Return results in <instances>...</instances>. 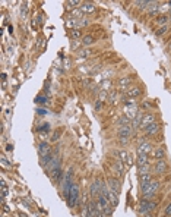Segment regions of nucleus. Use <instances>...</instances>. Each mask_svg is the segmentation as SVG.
<instances>
[{
  "mask_svg": "<svg viewBox=\"0 0 171 217\" xmlns=\"http://www.w3.org/2000/svg\"><path fill=\"white\" fill-rule=\"evenodd\" d=\"M66 5H68L69 9H75L76 6H79L80 5V2H78V0H70V2H68Z\"/></svg>",
  "mask_w": 171,
  "mask_h": 217,
  "instance_id": "nucleus-32",
  "label": "nucleus"
},
{
  "mask_svg": "<svg viewBox=\"0 0 171 217\" xmlns=\"http://www.w3.org/2000/svg\"><path fill=\"white\" fill-rule=\"evenodd\" d=\"M123 161H120V160H117L116 161V167H117V173H118V176H122L123 175Z\"/></svg>",
  "mask_w": 171,
  "mask_h": 217,
  "instance_id": "nucleus-30",
  "label": "nucleus"
},
{
  "mask_svg": "<svg viewBox=\"0 0 171 217\" xmlns=\"http://www.w3.org/2000/svg\"><path fill=\"white\" fill-rule=\"evenodd\" d=\"M139 181H140V185H142V183H146V182H151V181H152V176H151V173L139 175Z\"/></svg>",
  "mask_w": 171,
  "mask_h": 217,
  "instance_id": "nucleus-22",
  "label": "nucleus"
},
{
  "mask_svg": "<svg viewBox=\"0 0 171 217\" xmlns=\"http://www.w3.org/2000/svg\"><path fill=\"white\" fill-rule=\"evenodd\" d=\"M97 95H98V100H100V101H104V100H107V98H108V97H107V92L103 91V90H100Z\"/></svg>",
  "mask_w": 171,
  "mask_h": 217,
  "instance_id": "nucleus-34",
  "label": "nucleus"
},
{
  "mask_svg": "<svg viewBox=\"0 0 171 217\" xmlns=\"http://www.w3.org/2000/svg\"><path fill=\"white\" fill-rule=\"evenodd\" d=\"M37 113H38V114H47L48 112H47V109H38V110H37Z\"/></svg>",
  "mask_w": 171,
  "mask_h": 217,
  "instance_id": "nucleus-42",
  "label": "nucleus"
},
{
  "mask_svg": "<svg viewBox=\"0 0 171 217\" xmlns=\"http://www.w3.org/2000/svg\"><path fill=\"white\" fill-rule=\"evenodd\" d=\"M160 11V6H158V3H155V2H151V5H149V13H155V12Z\"/></svg>",
  "mask_w": 171,
  "mask_h": 217,
  "instance_id": "nucleus-28",
  "label": "nucleus"
},
{
  "mask_svg": "<svg viewBox=\"0 0 171 217\" xmlns=\"http://www.w3.org/2000/svg\"><path fill=\"white\" fill-rule=\"evenodd\" d=\"M167 22H168V16H167V15H160V16L157 18V23H158L160 26L167 25Z\"/></svg>",
  "mask_w": 171,
  "mask_h": 217,
  "instance_id": "nucleus-24",
  "label": "nucleus"
},
{
  "mask_svg": "<svg viewBox=\"0 0 171 217\" xmlns=\"http://www.w3.org/2000/svg\"><path fill=\"white\" fill-rule=\"evenodd\" d=\"M97 206H98V210H100V211H103L105 216L111 214L113 206H111V203H110V200H108V197H107V195L100 194V197H98V201H97Z\"/></svg>",
  "mask_w": 171,
  "mask_h": 217,
  "instance_id": "nucleus-2",
  "label": "nucleus"
},
{
  "mask_svg": "<svg viewBox=\"0 0 171 217\" xmlns=\"http://www.w3.org/2000/svg\"><path fill=\"white\" fill-rule=\"evenodd\" d=\"M140 125H142V116H140V114H137L136 117L133 119V123H132V126H133V129H137Z\"/></svg>",
  "mask_w": 171,
  "mask_h": 217,
  "instance_id": "nucleus-27",
  "label": "nucleus"
},
{
  "mask_svg": "<svg viewBox=\"0 0 171 217\" xmlns=\"http://www.w3.org/2000/svg\"><path fill=\"white\" fill-rule=\"evenodd\" d=\"M165 214H167V216H171V203L167 206V208H165Z\"/></svg>",
  "mask_w": 171,
  "mask_h": 217,
  "instance_id": "nucleus-41",
  "label": "nucleus"
},
{
  "mask_svg": "<svg viewBox=\"0 0 171 217\" xmlns=\"http://www.w3.org/2000/svg\"><path fill=\"white\" fill-rule=\"evenodd\" d=\"M130 134H132L130 126H122V128H118V138H129Z\"/></svg>",
  "mask_w": 171,
  "mask_h": 217,
  "instance_id": "nucleus-13",
  "label": "nucleus"
},
{
  "mask_svg": "<svg viewBox=\"0 0 171 217\" xmlns=\"http://www.w3.org/2000/svg\"><path fill=\"white\" fill-rule=\"evenodd\" d=\"M155 122V116L152 113H146L145 116H142V125H140V128L142 129H145V128H148L151 123H154Z\"/></svg>",
  "mask_w": 171,
  "mask_h": 217,
  "instance_id": "nucleus-7",
  "label": "nucleus"
},
{
  "mask_svg": "<svg viewBox=\"0 0 171 217\" xmlns=\"http://www.w3.org/2000/svg\"><path fill=\"white\" fill-rule=\"evenodd\" d=\"M149 156L148 154H137V167L139 166H148Z\"/></svg>",
  "mask_w": 171,
  "mask_h": 217,
  "instance_id": "nucleus-16",
  "label": "nucleus"
},
{
  "mask_svg": "<svg viewBox=\"0 0 171 217\" xmlns=\"http://www.w3.org/2000/svg\"><path fill=\"white\" fill-rule=\"evenodd\" d=\"M21 12H22L23 16L26 15V3H23V6H22V9H21Z\"/></svg>",
  "mask_w": 171,
  "mask_h": 217,
  "instance_id": "nucleus-45",
  "label": "nucleus"
},
{
  "mask_svg": "<svg viewBox=\"0 0 171 217\" xmlns=\"http://www.w3.org/2000/svg\"><path fill=\"white\" fill-rule=\"evenodd\" d=\"M140 188H142V192H143V200H149V198H152L154 195L158 192V189H160V182L155 181V179H152L151 182L142 183Z\"/></svg>",
  "mask_w": 171,
  "mask_h": 217,
  "instance_id": "nucleus-1",
  "label": "nucleus"
},
{
  "mask_svg": "<svg viewBox=\"0 0 171 217\" xmlns=\"http://www.w3.org/2000/svg\"><path fill=\"white\" fill-rule=\"evenodd\" d=\"M80 11L85 12V13H92V12L95 11V6H94V3H83V5H80Z\"/></svg>",
  "mask_w": 171,
  "mask_h": 217,
  "instance_id": "nucleus-18",
  "label": "nucleus"
},
{
  "mask_svg": "<svg viewBox=\"0 0 171 217\" xmlns=\"http://www.w3.org/2000/svg\"><path fill=\"white\" fill-rule=\"evenodd\" d=\"M92 43H94V38H92L91 35H86V37H83V40H82V44H83V46H91Z\"/></svg>",
  "mask_w": 171,
  "mask_h": 217,
  "instance_id": "nucleus-29",
  "label": "nucleus"
},
{
  "mask_svg": "<svg viewBox=\"0 0 171 217\" xmlns=\"http://www.w3.org/2000/svg\"><path fill=\"white\" fill-rule=\"evenodd\" d=\"M8 195V185L4 181H2V198L4 200V197Z\"/></svg>",
  "mask_w": 171,
  "mask_h": 217,
  "instance_id": "nucleus-33",
  "label": "nucleus"
},
{
  "mask_svg": "<svg viewBox=\"0 0 171 217\" xmlns=\"http://www.w3.org/2000/svg\"><path fill=\"white\" fill-rule=\"evenodd\" d=\"M135 3L137 5V8H139V9H145L146 6H149V5H151V2H135Z\"/></svg>",
  "mask_w": 171,
  "mask_h": 217,
  "instance_id": "nucleus-36",
  "label": "nucleus"
},
{
  "mask_svg": "<svg viewBox=\"0 0 171 217\" xmlns=\"http://www.w3.org/2000/svg\"><path fill=\"white\" fill-rule=\"evenodd\" d=\"M70 37L72 38H80V29H72L70 31Z\"/></svg>",
  "mask_w": 171,
  "mask_h": 217,
  "instance_id": "nucleus-37",
  "label": "nucleus"
},
{
  "mask_svg": "<svg viewBox=\"0 0 171 217\" xmlns=\"http://www.w3.org/2000/svg\"><path fill=\"white\" fill-rule=\"evenodd\" d=\"M124 116L129 119H135L137 116V106H127L124 109Z\"/></svg>",
  "mask_w": 171,
  "mask_h": 217,
  "instance_id": "nucleus-10",
  "label": "nucleus"
},
{
  "mask_svg": "<svg viewBox=\"0 0 171 217\" xmlns=\"http://www.w3.org/2000/svg\"><path fill=\"white\" fill-rule=\"evenodd\" d=\"M78 201H79V188H78V185H73L68 195V206L73 208V207H76Z\"/></svg>",
  "mask_w": 171,
  "mask_h": 217,
  "instance_id": "nucleus-3",
  "label": "nucleus"
},
{
  "mask_svg": "<svg viewBox=\"0 0 171 217\" xmlns=\"http://www.w3.org/2000/svg\"><path fill=\"white\" fill-rule=\"evenodd\" d=\"M130 82H132V79H130L129 76H122V78L118 79V87H120L122 90H126V91H127Z\"/></svg>",
  "mask_w": 171,
  "mask_h": 217,
  "instance_id": "nucleus-12",
  "label": "nucleus"
},
{
  "mask_svg": "<svg viewBox=\"0 0 171 217\" xmlns=\"http://www.w3.org/2000/svg\"><path fill=\"white\" fill-rule=\"evenodd\" d=\"M155 208H157V203L149 201V200H142L140 204H139V213L148 214V213H151L152 210H155Z\"/></svg>",
  "mask_w": 171,
  "mask_h": 217,
  "instance_id": "nucleus-4",
  "label": "nucleus"
},
{
  "mask_svg": "<svg viewBox=\"0 0 171 217\" xmlns=\"http://www.w3.org/2000/svg\"><path fill=\"white\" fill-rule=\"evenodd\" d=\"M139 94H140V88L139 87H132V88H129L126 91V95L129 98H136V97H139Z\"/></svg>",
  "mask_w": 171,
  "mask_h": 217,
  "instance_id": "nucleus-14",
  "label": "nucleus"
},
{
  "mask_svg": "<svg viewBox=\"0 0 171 217\" xmlns=\"http://www.w3.org/2000/svg\"><path fill=\"white\" fill-rule=\"evenodd\" d=\"M143 217H152V216H151V214H145V216H143Z\"/></svg>",
  "mask_w": 171,
  "mask_h": 217,
  "instance_id": "nucleus-47",
  "label": "nucleus"
},
{
  "mask_svg": "<svg viewBox=\"0 0 171 217\" xmlns=\"http://www.w3.org/2000/svg\"><path fill=\"white\" fill-rule=\"evenodd\" d=\"M158 131H160V125H158V122H154V123H151L148 128H145L146 135H155V134H158Z\"/></svg>",
  "mask_w": 171,
  "mask_h": 217,
  "instance_id": "nucleus-11",
  "label": "nucleus"
},
{
  "mask_svg": "<svg viewBox=\"0 0 171 217\" xmlns=\"http://www.w3.org/2000/svg\"><path fill=\"white\" fill-rule=\"evenodd\" d=\"M48 129H50V125H48V123H46V125L38 126V128H37V131H38V132H41V131H48Z\"/></svg>",
  "mask_w": 171,
  "mask_h": 217,
  "instance_id": "nucleus-40",
  "label": "nucleus"
},
{
  "mask_svg": "<svg viewBox=\"0 0 171 217\" xmlns=\"http://www.w3.org/2000/svg\"><path fill=\"white\" fill-rule=\"evenodd\" d=\"M50 175H51V178H53L54 181H60V179H62V169L58 167V169H56L54 172H51Z\"/></svg>",
  "mask_w": 171,
  "mask_h": 217,
  "instance_id": "nucleus-26",
  "label": "nucleus"
},
{
  "mask_svg": "<svg viewBox=\"0 0 171 217\" xmlns=\"http://www.w3.org/2000/svg\"><path fill=\"white\" fill-rule=\"evenodd\" d=\"M168 169V166H167V163L164 160H160L155 163V167H154V172L157 173V175H162V173H165Z\"/></svg>",
  "mask_w": 171,
  "mask_h": 217,
  "instance_id": "nucleus-9",
  "label": "nucleus"
},
{
  "mask_svg": "<svg viewBox=\"0 0 171 217\" xmlns=\"http://www.w3.org/2000/svg\"><path fill=\"white\" fill-rule=\"evenodd\" d=\"M117 123H118V128H122V126H129L130 125V119L126 117V116H122V117L117 120Z\"/></svg>",
  "mask_w": 171,
  "mask_h": 217,
  "instance_id": "nucleus-23",
  "label": "nucleus"
},
{
  "mask_svg": "<svg viewBox=\"0 0 171 217\" xmlns=\"http://www.w3.org/2000/svg\"><path fill=\"white\" fill-rule=\"evenodd\" d=\"M103 185L104 183L101 182V181H95V182H92L91 189H89V195H91V197H100Z\"/></svg>",
  "mask_w": 171,
  "mask_h": 217,
  "instance_id": "nucleus-5",
  "label": "nucleus"
},
{
  "mask_svg": "<svg viewBox=\"0 0 171 217\" xmlns=\"http://www.w3.org/2000/svg\"><path fill=\"white\" fill-rule=\"evenodd\" d=\"M152 153V145L151 142H146V141H140L139 147H137V154H151Z\"/></svg>",
  "mask_w": 171,
  "mask_h": 217,
  "instance_id": "nucleus-6",
  "label": "nucleus"
},
{
  "mask_svg": "<svg viewBox=\"0 0 171 217\" xmlns=\"http://www.w3.org/2000/svg\"><path fill=\"white\" fill-rule=\"evenodd\" d=\"M38 154H40L41 157H47V156H50V154H51V147H50L47 142H41L40 147H38Z\"/></svg>",
  "mask_w": 171,
  "mask_h": 217,
  "instance_id": "nucleus-8",
  "label": "nucleus"
},
{
  "mask_svg": "<svg viewBox=\"0 0 171 217\" xmlns=\"http://www.w3.org/2000/svg\"><path fill=\"white\" fill-rule=\"evenodd\" d=\"M137 170H139V175H143V173H151V167L148 166H139L137 167Z\"/></svg>",
  "mask_w": 171,
  "mask_h": 217,
  "instance_id": "nucleus-31",
  "label": "nucleus"
},
{
  "mask_svg": "<svg viewBox=\"0 0 171 217\" xmlns=\"http://www.w3.org/2000/svg\"><path fill=\"white\" fill-rule=\"evenodd\" d=\"M117 194L118 192H116L113 189H108V200H110V203H111L113 207H116V204H117Z\"/></svg>",
  "mask_w": 171,
  "mask_h": 217,
  "instance_id": "nucleus-19",
  "label": "nucleus"
},
{
  "mask_svg": "<svg viewBox=\"0 0 171 217\" xmlns=\"http://www.w3.org/2000/svg\"><path fill=\"white\" fill-rule=\"evenodd\" d=\"M2 164H3V166H10V164L8 163V160H6V157H2Z\"/></svg>",
  "mask_w": 171,
  "mask_h": 217,
  "instance_id": "nucleus-44",
  "label": "nucleus"
},
{
  "mask_svg": "<svg viewBox=\"0 0 171 217\" xmlns=\"http://www.w3.org/2000/svg\"><path fill=\"white\" fill-rule=\"evenodd\" d=\"M117 101H118V92H117V91H111V92H110V95H108V103L111 104V106H114Z\"/></svg>",
  "mask_w": 171,
  "mask_h": 217,
  "instance_id": "nucleus-21",
  "label": "nucleus"
},
{
  "mask_svg": "<svg viewBox=\"0 0 171 217\" xmlns=\"http://www.w3.org/2000/svg\"><path fill=\"white\" fill-rule=\"evenodd\" d=\"M154 159H155L157 161L164 160V159H165V150L162 148V147L155 148V151H154Z\"/></svg>",
  "mask_w": 171,
  "mask_h": 217,
  "instance_id": "nucleus-15",
  "label": "nucleus"
},
{
  "mask_svg": "<svg viewBox=\"0 0 171 217\" xmlns=\"http://www.w3.org/2000/svg\"><path fill=\"white\" fill-rule=\"evenodd\" d=\"M168 31V25H164V26H160L158 31H157V35H164Z\"/></svg>",
  "mask_w": 171,
  "mask_h": 217,
  "instance_id": "nucleus-35",
  "label": "nucleus"
},
{
  "mask_svg": "<svg viewBox=\"0 0 171 217\" xmlns=\"http://www.w3.org/2000/svg\"><path fill=\"white\" fill-rule=\"evenodd\" d=\"M35 101H37V103H47L48 98H47V97H43V95H38V97L35 98Z\"/></svg>",
  "mask_w": 171,
  "mask_h": 217,
  "instance_id": "nucleus-38",
  "label": "nucleus"
},
{
  "mask_svg": "<svg viewBox=\"0 0 171 217\" xmlns=\"http://www.w3.org/2000/svg\"><path fill=\"white\" fill-rule=\"evenodd\" d=\"M118 160L123 161L124 164L129 166V164H130V156H129V153L124 151V150H123V151H118Z\"/></svg>",
  "mask_w": 171,
  "mask_h": 217,
  "instance_id": "nucleus-17",
  "label": "nucleus"
},
{
  "mask_svg": "<svg viewBox=\"0 0 171 217\" xmlns=\"http://www.w3.org/2000/svg\"><path fill=\"white\" fill-rule=\"evenodd\" d=\"M127 141H129V138H120V144H122V145H126Z\"/></svg>",
  "mask_w": 171,
  "mask_h": 217,
  "instance_id": "nucleus-43",
  "label": "nucleus"
},
{
  "mask_svg": "<svg viewBox=\"0 0 171 217\" xmlns=\"http://www.w3.org/2000/svg\"><path fill=\"white\" fill-rule=\"evenodd\" d=\"M110 87H111V81L105 79V81H103V82L100 84V87H98V88H100V90H103V91H107Z\"/></svg>",
  "mask_w": 171,
  "mask_h": 217,
  "instance_id": "nucleus-25",
  "label": "nucleus"
},
{
  "mask_svg": "<svg viewBox=\"0 0 171 217\" xmlns=\"http://www.w3.org/2000/svg\"><path fill=\"white\" fill-rule=\"evenodd\" d=\"M79 56L80 57H89L91 56V51H89V50H82V51H79Z\"/></svg>",
  "mask_w": 171,
  "mask_h": 217,
  "instance_id": "nucleus-39",
  "label": "nucleus"
},
{
  "mask_svg": "<svg viewBox=\"0 0 171 217\" xmlns=\"http://www.w3.org/2000/svg\"><path fill=\"white\" fill-rule=\"evenodd\" d=\"M108 189H113V191H116V192H118L120 191V183H118V181L117 179H110L108 181Z\"/></svg>",
  "mask_w": 171,
  "mask_h": 217,
  "instance_id": "nucleus-20",
  "label": "nucleus"
},
{
  "mask_svg": "<svg viewBox=\"0 0 171 217\" xmlns=\"http://www.w3.org/2000/svg\"><path fill=\"white\" fill-rule=\"evenodd\" d=\"M95 109H97V110H100V109H101V101H100V100H98V101H97V104H95Z\"/></svg>",
  "mask_w": 171,
  "mask_h": 217,
  "instance_id": "nucleus-46",
  "label": "nucleus"
}]
</instances>
